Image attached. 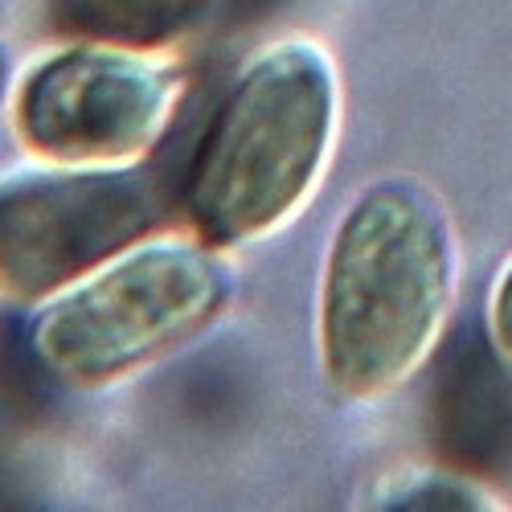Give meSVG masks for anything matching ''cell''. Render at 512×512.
Instances as JSON below:
<instances>
[{
  "instance_id": "obj_1",
  "label": "cell",
  "mask_w": 512,
  "mask_h": 512,
  "mask_svg": "<svg viewBox=\"0 0 512 512\" xmlns=\"http://www.w3.org/2000/svg\"><path fill=\"white\" fill-rule=\"evenodd\" d=\"M459 287L443 201L414 181H377L336 222L316 295V357L328 394L381 402L435 357Z\"/></svg>"
},
{
  "instance_id": "obj_2",
  "label": "cell",
  "mask_w": 512,
  "mask_h": 512,
  "mask_svg": "<svg viewBox=\"0 0 512 512\" xmlns=\"http://www.w3.org/2000/svg\"><path fill=\"white\" fill-rule=\"evenodd\" d=\"M340 82L312 37L254 50L213 107L181 181V213L209 246L242 250L300 213L332 160Z\"/></svg>"
},
{
  "instance_id": "obj_3",
  "label": "cell",
  "mask_w": 512,
  "mask_h": 512,
  "mask_svg": "<svg viewBox=\"0 0 512 512\" xmlns=\"http://www.w3.org/2000/svg\"><path fill=\"white\" fill-rule=\"evenodd\" d=\"M226 300L230 271L218 246L193 230H152L46 295L25 340L37 369L58 386L107 390L177 353L218 320Z\"/></svg>"
},
{
  "instance_id": "obj_4",
  "label": "cell",
  "mask_w": 512,
  "mask_h": 512,
  "mask_svg": "<svg viewBox=\"0 0 512 512\" xmlns=\"http://www.w3.org/2000/svg\"><path fill=\"white\" fill-rule=\"evenodd\" d=\"M185 91V70L160 50L82 37L25 70L9 123L41 164L140 168L173 132Z\"/></svg>"
},
{
  "instance_id": "obj_5",
  "label": "cell",
  "mask_w": 512,
  "mask_h": 512,
  "mask_svg": "<svg viewBox=\"0 0 512 512\" xmlns=\"http://www.w3.org/2000/svg\"><path fill=\"white\" fill-rule=\"evenodd\" d=\"M160 201L136 168L41 164L0 177V291L41 304L156 230Z\"/></svg>"
},
{
  "instance_id": "obj_6",
  "label": "cell",
  "mask_w": 512,
  "mask_h": 512,
  "mask_svg": "<svg viewBox=\"0 0 512 512\" xmlns=\"http://www.w3.org/2000/svg\"><path fill=\"white\" fill-rule=\"evenodd\" d=\"M213 0H58V13L82 37L164 50L209 17Z\"/></svg>"
},
{
  "instance_id": "obj_7",
  "label": "cell",
  "mask_w": 512,
  "mask_h": 512,
  "mask_svg": "<svg viewBox=\"0 0 512 512\" xmlns=\"http://www.w3.org/2000/svg\"><path fill=\"white\" fill-rule=\"evenodd\" d=\"M377 508H496L500 500L480 492L476 480H467L447 467H406V472L377 484Z\"/></svg>"
},
{
  "instance_id": "obj_8",
  "label": "cell",
  "mask_w": 512,
  "mask_h": 512,
  "mask_svg": "<svg viewBox=\"0 0 512 512\" xmlns=\"http://www.w3.org/2000/svg\"><path fill=\"white\" fill-rule=\"evenodd\" d=\"M488 336H492V353L512 373V263L504 267V275L492 287V300H488Z\"/></svg>"
},
{
  "instance_id": "obj_9",
  "label": "cell",
  "mask_w": 512,
  "mask_h": 512,
  "mask_svg": "<svg viewBox=\"0 0 512 512\" xmlns=\"http://www.w3.org/2000/svg\"><path fill=\"white\" fill-rule=\"evenodd\" d=\"M5 95H9V54L0 46V107H5Z\"/></svg>"
}]
</instances>
